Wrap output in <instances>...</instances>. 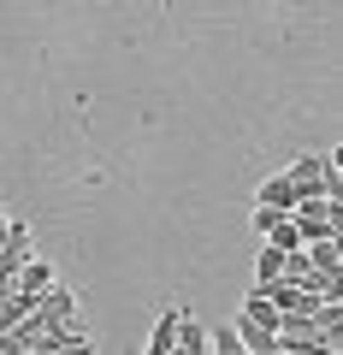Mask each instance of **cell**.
Returning a JSON list of instances; mask_svg holds the SVG:
<instances>
[{"instance_id": "277c9868", "label": "cell", "mask_w": 343, "mask_h": 355, "mask_svg": "<svg viewBox=\"0 0 343 355\" xmlns=\"http://www.w3.org/2000/svg\"><path fill=\"white\" fill-rule=\"evenodd\" d=\"M48 284H53V261H42V254H30V261L12 272V291H24V296H42Z\"/></svg>"}, {"instance_id": "9c48e42d", "label": "cell", "mask_w": 343, "mask_h": 355, "mask_svg": "<svg viewBox=\"0 0 343 355\" xmlns=\"http://www.w3.org/2000/svg\"><path fill=\"white\" fill-rule=\"evenodd\" d=\"M207 349H225V355H243V343H237V326H225V331H207Z\"/></svg>"}, {"instance_id": "5b68a950", "label": "cell", "mask_w": 343, "mask_h": 355, "mask_svg": "<svg viewBox=\"0 0 343 355\" xmlns=\"http://www.w3.org/2000/svg\"><path fill=\"white\" fill-rule=\"evenodd\" d=\"M178 320H184V308H160V320H154V331H148V355H172V343H178Z\"/></svg>"}, {"instance_id": "52a82bcc", "label": "cell", "mask_w": 343, "mask_h": 355, "mask_svg": "<svg viewBox=\"0 0 343 355\" xmlns=\"http://www.w3.org/2000/svg\"><path fill=\"white\" fill-rule=\"evenodd\" d=\"M279 272H284V249H272V243H267V249L254 254V279H279Z\"/></svg>"}, {"instance_id": "3957f363", "label": "cell", "mask_w": 343, "mask_h": 355, "mask_svg": "<svg viewBox=\"0 0 343 355\" xmlns=\"http://www.w3.org/2000/svg\"><path fill=\"white\" fill-rule=\"evenodd\" d=\"M284 172L302 184V196H326V154H296Z\"/></svg>"}, {"instance_id": "6da1fadb", "label": "cell", "mask_w": 343, "mask_h": 355, "mask_svg": "<svg viewBox=\"0 0 343 355\" xmlns=\"http://www.w3.org/2000/svg\"><path fill=\"white\" fill-rule=\"evenodd\" d=\"M30 254H36V237H30L24 219H12V225H6V237H0V279L12 284V272L30 261Z\"/></svg>"}, {"instance_id": "30bf717a", "label": "cell", "mask_w": 343, "mask_h": 355, "mask_svg": "<svg viewBox=\"0 0 343 355\" xmlns=\"http://www.w3.org/2000/svg\"><path fill=\"white\" fill-rule=\"evenodd\" d=\"M326 196H343V154H326Z\"/></svg>"}, {"instance_id": "ba28073f", "label": "cell", "mask_w": 343, "mask_h": 355, "mask_svg": "<svg viewBox=\"0 0 343 355\" xmlns=\"http://www.w3.org/2000/svg\"><path fill=\"white\" fill-rule=\"evenodd\" d=\"M279 219H284V214H279V207H267V202H254V214H249V225H254V231H261V237H267V231H272V225H279Z\"/></svg>"}, {"instance_id": "7a4b0ae2", "label": "cell", "mask_w": 343, "mask_h": 355, "mask_svg": "<svg viewBox=\"0 0 343 355\" xmlns=\"http://www.w3.org/2000/svg\"><path fill=\"white\" fill-rule=\"evenodd\" d=\"M254 202H267V207H279V214H290L296 202H302V184H296L290 172H272L261 190H254Z\"/></svg>"}, {"instance_id": "8992f818", "label": "cell", "mask_w": 343, "mask_h": 355, "mask_svg": "<svg viewBox=\"0 0 343 355\" xmlns=\"http://www.w3.org/2000/svg\"><path fill=\"white\" fill-rule=\"evenodd\" d=\"M172 349L202 355V349H207V326H195V314H184V320H178V343H172Z\"/></svg>"}, {"instance_id": "8fae6325", "label": "cell", "mask_w": 343, "mask_h": 355, "mask_svg": "<svg viewBox=\"0 0 343 355\" xmlns=\"http://www.w3.org/2000/svg\"><path fill=\"white\" fill-rule=\"evenodd\" d=\"M6 225H12V219H6V207H0V237H6Z\"/></svg>"}]
</instances>
